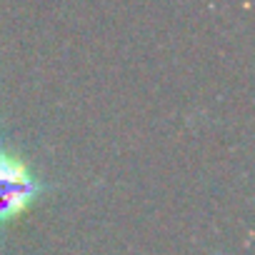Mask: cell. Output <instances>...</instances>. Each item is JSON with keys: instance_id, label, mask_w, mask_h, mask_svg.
<instances>
[{"instance_id": "cell-1", "label": "cell", "mask_w": 255, "mask_h": 255, "mask_svg": "<svg viewBox=\"0 0 255 255\" xmlns=\"http://www.w3.org/2000/svg\"><path fill=\"white\" fill-rule=\"evenodd\" d=\"M43 193L45 185L18 153L0 150V225L18 223Z\"/></svg>"}]
</instances>
